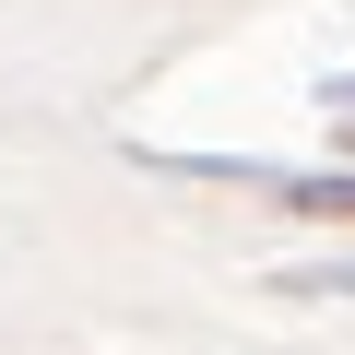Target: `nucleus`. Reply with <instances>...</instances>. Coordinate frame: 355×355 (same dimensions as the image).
Listing matches in <instances>:
<instances>
[{
  "label": "nucleus",
  "instance_id": "f257e3e1",
  "mask_svg": "<svg viewBox=\"0 0 355 355\" xmlns=\"http://www.w3.org/2000/svg\"><path fill=\"white\" fill-rule=\"evenodd\" d=\"M296 214H355V178H296Z\"/></svg>",
  "mask_w": 355,
  "mask_h": 355
}]
</instances>
